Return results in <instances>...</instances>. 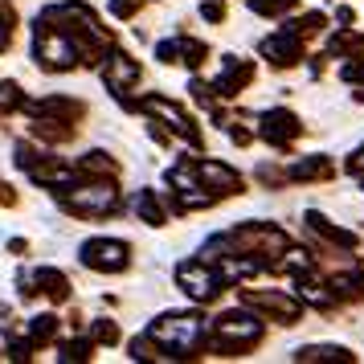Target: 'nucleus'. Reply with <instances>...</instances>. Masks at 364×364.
I'll list each match as a JSON object with an SVG mask.
<instances>
[{"mask_svg": "<svg viewBox=\"0 0 364 364\" xmlns=\"http://www.w3.org/2000/svg\"><path fill=\"white\" fill-rule=\"evenodd\" d=\"M82 266L99 270V274H119V270L132 266V246L119 242V237H90L82 246Z\"/></svg>", "mask_w": 364, "mask_h": 364, "instance_id": "5", "label": "nucleus"}, {"mask_svg": "<svg viewBox=\"0 0 364 364\" xmlns=\"http://www.w3.org/2000/svg\"><path fill=\"white\" fill-rule=\"evenodd\" d=\"M299 0H250V9L254 13H262V17H282V13H291Z\"/></svg>", "mask_w": 364, "mask_h": 364, "instance_id": "21", "label": "nucleus"}, {"mask_svg": "<svg viewBox=\"0 0 364 364\" xmlns=\"http://www.w3.org/2000/svg\"><path fill=\"white\" fill-rule=\"evenodd\" d=\"M144 107H148L151 115H160V119H164V123H168V127H172L176 135H184V139H193V144H200L197 123H193V119L184 115V111H181V107H176L172 99H148Z\"/></svg>", "mask_w": 364, "mask_h": 364, "instance_id": "10", "label": "nucleus"}, {"mask_svg": "<svg viewBox=\"0 0 364 364\" xmlns=\"http://www.w3.org/2000/svg\"><path fill=\"white\" fill-rule=\"evenodd\" d=\"M295 360H340V364H352V352L340 344H307L295 352Z\"/></svg>", "mask_w": 364, "mask_h": 364, "instance_id": "17", "label": "nucleus"}, {"mask_svg": "<svg viewBox=\"0 0 364 364\" xmlns=\"http://www.w3.org/2000/svg\"><path fill=\"white\" fill-rule=\"evenodd\" d=\"M29 340H33V348L58 340V319H53V315H37V319H29Z\"/></svg>", "mask_w": 364, "mask_h": 364, "instance_id": "18", "label": "nucleus"}, {"mask_svg": "<svg viewBox=\"0 0 364 364\" xmlns=\"http://www.w3.org/2000/svg\"><path fill=\"white\" fill-rule=\"evenodd\" d=\"M200 17L213 21V25L217 21H225V4H200Z\"/></svg>", "mask_w": 364, "mask_h": 364, "instance_id": "23", "label": "nucleus"}, {"mask_svg": "<svg viewBox=\"0 0 364 364\" xmlns=\"http://www.w3.org/2000/svg\"><path fill=\"white\" fill-rule=\"evenodd\" d=\"M331 172V160L328 156H307V160H299V164L287 168V181H295V184H307V181H328Z\"/></svg>", "mask_w": 364, "mask_h": 364, "instance_id": "14", "label": "nucleus"}, {"mask_svg": "<svg viewBox=\"0 0 364 364\" xmlns=\"http://www.w3.org/2000/svg\"><path fill=\"white\" fill-rule=\"evenodd\" d=\"M262 340V323L246 311H230V315H217L213 323V348L217 352H230V356H242L246 348H254Z\"/></svg>", "mask_w": 364, "mask_h": 364, "instance_id": "2", "label": "nucleus"}, {"mask_svg": "<svg viewBox=\"0 0 364 364\" xmlns=\"http://www.w3.org/2000/svg\"><path fill=\"white\" fill-rule=\"evenodd\" d=\"M102 74H107V86H111L115 95H123L127 86L139 82V66H135V58H127V53H111Z\"/></svg>", "mask_w": 364, "mask_h": 364, "instance_id": "13", "label": "nucleus"}, {"mask_svg": "<svg viewBox=\"0 0 364 364\" xmlns=\"http://www.w3.org/2000/svg\"><path fill=\"white\" fill-rule=\"evenodd\" d=\"M299 132H303V123H299V115H291L287 107L262 111V119H258V135H262L270 148H287Z\"/></svg>", "mask_w": 364, "mask_h": 364, "instance_id": "7", "label": "nucleus"}, {"mask_svg": "<svg viewBox=\"0 0 364 364\" xmlns=\"http://www.w3.org/2000/svg\"><path fill=\"white\" fill-rule=\"evenodd\" d=\"M82 172H99V176H115L119 172V164L115 160H107V151H90L82 160Z\"/></svg>", "mask_w": 364, "mask_h": 364, "instance_id": "20", "label": "nucleus"}, {"mask_svg": "<svg viewBox=\"0 0 364 364\" xmlns=\"http://www.w3.org/2000/svg\"><path fill=\"white\" fill-rule=\"evenodd\" d=\"M197 172H200V181H205V188H213L217 197H221V193H225V197H233V193H242V176H237L233 168L213 164V160H200V164H197Z\"/></svg>", "mask_w": 364, "mask_h": 364, "instance_id": "11", "label": "nucleus"}, {"mask_svg": "<svg viewBox=\"0 0 364 364\" xmlns=\"http://www.w3.org/2000/svg\"><path fill=\"white\" fill-rule=\"evenodd\" d=\"M307 225H311L315 233H323L328 242H336V246H344V250H356V233H348V230H340V225H331L328 217H319V213H307Z\"/></svg>", "mask_w": 364, "mask_h": 364, "instance_id": "16", "label": "nucleus"}, {"mask_svg": "<svg viewBox=\"0 0 364 364\" xmlns=\"http://www.w3.org/2000/svg\"><path fill=\"white\" fill-rule=\"evenodd\" d=\"M246 307H258V311L266 315H274L279 323H295L299 319V299L291 295H282V291H246Z\"/></svg>", "mask_w": 364, "mask_h": 364, "instance_id": "8", "label": "nucleus"}, {"mask_svg": "<svg viewBox=\"0 0 364 364\" xmlns=\"http://www.w3.org/2000/svg\"><path fill=\"white\" fill-rule=\"evenodd\" d=\"M250 78H254V62L225 58V62H221V74H217V82H213V90H217V95H237Z\"/></svg>", "mask_w": 364, "mask_h": 364, "instance_id": "12", "label": "nucleus"}, {"mask_svg": "<svg viewBox=\"0 0 364 364\" xmlns=\"http://www.w3.org/2000/svg\"><path fill=\"white\" fill-rule=\"evenodd\" d=\"M62 205L78 217H111L119 209V193L111 184H70L62 193Z\"/></svg>", "mask_w": 364, "mask_h": 364, "instance_id": "4", "label": "nucleus"}, {"mask_svg": "<svg viewBox=\"0 0 364 364\" xmlns=\"http://www.w3.org/2000/svg\"><path fill=\"white\" fill-rule=\"evenodd\" d=\"M9 46V25H0V50Z\"/></svg>", "mask_w": 364, "mask_h": 364, "instance_id": "25", "label": "nucleus"}, {"mask_svg": "<svg viewBox=\"0 0 364 364\" xmlns=\"http://www.w3.org/2000/svg\"><path fill=\"white\" fill-rule=\"evenodd\" d=\"M176 282H181L184 295H193L197 303H213V299L225 291L221 270H213L205 258H197V262H181V270H176Z\"/></svg>", "mask_w": 364, "mask_h": 364, "instance_id": "6", "label": "nucleus"}, {"mask_svg": "<svg viewBox=\"0 0 364 364\" xmlns=\"http://www.w3.org/2000/svg\"><path fill=\"white\" fill-rule=\"evenodd\" d=\"M262 58H270L274 66H295L299 58H303V41H299L295 29H282V33L262 41Z\"/></svg>", "mask_w": 364, "mask_h": 364, "instance_id": "9", "label": "nucleus"}, {"mask_svg": "<svg viewBox=\"0 0 364 364\" xmlns=\"http://www.w3.org/2000/svg\"><path fill=\"white\" fill-rule=\"evenodd\" d=\"M135 213L144 217L148 225H164V209H160V200L151 197V193H139L135 197Z\"/></svg>", "mask_w": 364, "mask_h": 364, "instance_id": "19", "label": "nucleus"}, {"mask_svg": "<svg viewBox=\"0 0 364 364\" xmlns=\"http://www.w3.org/2000/svg\"><path fill=\"white\" fill-rule=\"evenodd\" d=\"M90 340H99V344H115L119 328L111 323V319H99V323H95V331H90Z\"/></svg>", "mask_w": 364, "mask_h": 364, "instance_id": "22", "label": "nucleus"}, {"mask_svg": "<svg viewBox=\"0 0 364 364\" xmlns=\"http://www.w3.org/2000/svg\"><path fill=\"white\" fill-rule=\"evenodd\" d=\"M348 172H364V148L356 151V156H352V160H348Z\"/></svg>", "mask_w": 364, "mask_h": 364, "instance_id": "24", "label": "nucleus"}, {"mask_svg": "<svg viewBox=\"0 0 364 364\" xmlns=\"http://www.w3.org/2000/svg\"><path fill=\"white\" fill-rule=\"evenodd\" d=\"M148 336L160 344L164 356H188L200 344V319L197 315H160L148 328Z\"/></svg>", "mask_w": 364, "mask_h": 364, "instance_id": "1", "label": "nucleus"}, {"mask_svg": "<svg viewBox=\"0 0 364 364\" xmlns=\"http://www.w3.org/2000/svg\"><path fill=\"white\" fill-rule=\"evenodd\" d=\"M33 58L41 70H70L78 66V46H74V37L70 33H53L50 25H41L37 21V33H33Z\"/></svg>", "mask_w": 364, "mask_h": 364, "instance_id": "3", "label": "nucleus"}, {"mask_svg": "<svg viewBox=\"0 0 364 364\" xmlns=\"http://www.w3.org/2000/svg\"><path fill=\"white\" fill-rule=\"evenodd\" d=\"M33 279L41 282V291H46L53 303H66V299H70V279L62 274V270H53V266H41Z\"/></svg>", "mask_w": 364, "mask_h": 364, "instance_id": "15", "label": "nucleus"}]
</instances>
